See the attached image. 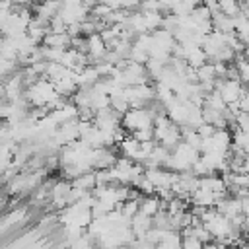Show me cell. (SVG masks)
I'll list each match as a JSON object with an SVG mask.
<instances>
[{"label":"cell","instance_id":"1","mask_svg":"<svg viewBox=\"0 0 249 249\" xmlns=\"http://www.w3.org/2000/svg\"><path fill=\"white\" fill-rule=\"evenodd\" d=\"M181 249H202V241L196 239L195 235H187V239L183 241V247Z\"/></svg>","mask_w":249,"mask_h":249}]
</instances>
